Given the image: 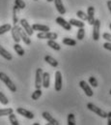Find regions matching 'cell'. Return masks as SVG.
<instances>
[{
    "label": "cell",
    "instance_id": "cell-1",
    "mask_svg": "<svg viewBox=\"0 0 111 125\" xmlns=\"http://www.w3.org/2000/svg\"><path fill=\"white\" fill-rule=\"evenodd\" d=\"M0 81H2L5 84H6V86L10 89V91L11 92H16L17 91V86H16V84L13 83V81L5 74V73H3V72H0Z\"/></svg>",
    "mask_w": 111,
    "mask_h": 125
},
{
    "label": "cell",
    "instance_id": "cell-2",
    "mask_svg": "<svg viewBox=\"0 0 111 125\" xmlns=\"http://www.w3.org/2000/svg\"><path fill=\"white\" fill-rule=\"evenodd\" d=\"M87 108H88L90 111H92L93 113H95L96 115H100L101 117H102V118H106V117H107V113H105L103 110L98 108L96 105H94V104H92V103H88V104H87Z\"/></svg>",
    "mask_w": 111,
    "mask_h": 125
},
{
    "label": "cell",
    "instance_id": "cell-3",
    "mask_svg": "<svg viewBox=\"0 0 111 125\" xmlns=\"http://www.w3.org/2000/svg\"><path fill=\"white\" fill-rule=\"evenodd\" d=\"M43 69L38 68L36 70V78H35V87L40 89L43 86Z\"/></svg>",
    "mask_w": 111,
    "mask_h": 125
},
{
    "label": "cell",
    "instance_id": "cell-4",
    "mask_svg": "<svg viewBox=\"0 0 111 125\" xmlns=\"http://www.w3.org/2000/svg\"><path fill=\"white\" fill-rule=\"evenodd\" d=\"M37 38H39V39H46V40H50V39L51 40H56L58 38V35L55 32H39L37 34Z\"/></svg>",
    "mask_w": 111,
    "mask_h": 125
},
{
    "label": "cell",
    "instance_id": "cell-5",
    "mask_svg": "<svg viewBox=\"0 0 111 125\" xmlns=\"http://www.w3.org/2000/svg\"><path fill=\"white\" fill-rule=\"evenodd\" d=\"M100 29H101V21L100 20H95L93 24V39L95 41H99L100 39Z\"/></svg>",
    "mask_w": 111,
    "mask_h": 125
},
{
    "label": "cell",
    "instance_id": "cell-6",
    "mask_svg": "<svg viewBox=\"0 0 111 125\" xmlns=\"http://www.w3.org/2000/svg\"><path fill=\"white\" fill-rule=\"evenodd\" d=\"M19 27L18 24H14V26L11 29V33H12V37L14 39V41L16 43H19L21 38H20V33H19Z\"/></svg>",
    "mask_w": 111,
    "mask_h": 125
},
{
    "label": "cell",
    "instance_id": "cell-7",
    "mask_svg": "<svg viewBox=\"0 0 111 125\" xmlns=\"http://www.w3.org/2000/svg\"><path fill=\"white\" fill-rule=\"evenodd\" d=\"M95 8L93 6L88 7L87 9V21L89 25H93L95 22Z\"/></svg>",
    "mask_w": 111,
    "mask_h": 125
},
{
    "label": "cell",
    "instance_id": "cell-8",
    "mask_svg": "<svg viewBox=\"0 0 111 125\" xmlns=\"http://www.w3.org/2000/svg\"><path fill=\"white\" fill-rule=\"evenodd\" d=\"M56 23L57 24H59L60 26H62L65 30H67V31H71L72 30V25H71V23L69 22V21H67L65 19H63L62 17H58L57 19H56Z\"/></svg>",
    "mask_w": 111,
    "mask_h": 125
},
{
    "label": "cell",
    "instance_id": "cell-9",
    "mask_svg": "<svg viewBox=\"0 0 111 125\" xmlns=\"http://www.w3.org/2000/svg\"><path fill=\"white\" fill-rule=\"evenodd\" d=\"M79 86L82 88V90H83L85 94L88 96V97H92L93 96V90H92V88H91V85L90 84H88L85 81H81V82H79Z\"/></svg>",
    "mask_w": 111,
    "mask_h": 125
},
{
    "label": "cell",
    "instance_id": "cell-10",
    "mask_svg": "<svg viewBox=\"0 0 111 125\" xmlns=\"http://www.w3.org/2000/svg\"><path fill=\"white\" fill-rule=\"evenodd\" d=\"M19 22H20L21 27L24 29V31L26 32L29 36H32V35H33V33H34V30H33L32 26L28 23L27 21H26L25 19H21V20L19 21Z\"/></svg>",
    "mask_w": 111,
    "mask_h": 125
},
{
    "label": "cell",
    "instance_id": "cell-11",
    "mask_svg": "<svg viewBox=\"0 0 111 125\" xmlns=\"http://www.w3.org/2000/svg\"><path fill=\"white\" fill-rule=\"evenodd\" d=\"M56 91H61L62 89V74L60 71L55 72V84H54Z\"/></svg>",
    "mask_w": 111,
    "mask_h": 125
},
{
    "label": "cell",
    "instance_id": "cell-12",
    "mask_svg": "<svg viewBox=\"0 0 111 125\" xmlns=\"http://www.w3.org/2000/svg\"><path fill=\"white\" fill-rule=\"evenodd\" d=\"M17 113L18 115H20L28 118V119H33L34 118V114L32 112L26 110V109H24V108H18L17 109Z\"/></svg>",
    "mask_w": 111,
    "mask_h": 125
},
{
    "label": "cell",
    "instance_id": "cell-13",
    "mask_svg": "<svg viewBox=\"0 0 111 125\" xmlns=\"http://www.w3.org/2000/svg\"><path fill=\"white\" fill-rule=\"evenodd\" d=\"M42 116L44 117V119H46L48 124H51V125H59V121H57L55 118L48 113V112H44L42 114Z\"/></svg>",
    "mask_w": 111,
    "mask_h": 125
},
{
    "label": "cell",
    "instance_id": "cell-14",
    "mask_svg": "<svg viewBox=\"0 0 111 125\" xmlns=\"http://www.w3.org/2000/svg\"><path fill=\"white\" fill-rule=\"evenodd\" d=\"M53 1H54L55 7H56V9H57V11L59 12V14H60V15H65L67 11H66V8H65L64 5H63L62 0H53Z\"/></svg>",
    "mask_w": 111,
    "mask_h": 125
},
{
    "label": "cell",
    "instance_id": "cell-15",
    "mask_svg": "<svg viewBox=\"0 0 111 125\" xmlns=\"http://www.w3.org/2000/svg\"><path fill=\"white\" fill-rule=\"evenodd\" d=\"M50 85V75L47 72L43 73V86L45 88H48Z\"/></svg>",
    "mask_w": 111,
    "mask_h": 125
},
{
    "label": "cell",
    "instance_id": "cell-16",
    "mask_svg": "<svg viewBox=\"0 0 111 125\" xmlns=\"http://www.w3.org/2000/svg\"><path fill=\"white\" fill-rule=\"evenodd\" d=\"M19 33H20V38L24 42V44L25 45H30L31 44V40L29 38V35L24 31V29L22 27H19Z\"/></svg>",
    "mask_w": 111,
    "mask_h": 125
},
{
    "label": "cell",
    "instance_id": "cell-17",
    "mask_svg": "<svg viewBox=\"0 0 111 125\" xmlns=\"http://www.w3.org/2000/svg\"><path fill=\"white\" fill-rule=\"evenodd\" d=\"M32 28H33V30H36V31H39V32H46L50 30V28H49L47 25L38 24V23L33 24V25H32Z\"/></svg>",
    "mask_w": 111,
    "mask_h": 125
},
{
    "label": "cell",
    "instance_id": "cell-18",
    "mask_svg": "<svg viewBox=\"0 0 111 125\" xmlns=\"http://www.w3.org/2000/svg\"><path fill=\"white\" fill-rule=\"evenodd\" d=\"M19 8L15 5L14 8H13V23L14 24H18V22H19V20H18V14H19Z\"/></svg>",
    "mask_w": 111,
    "mask_h": 125
},
{
    "label": "cell",
    "instance_id": "cell-19",
    "mask_svg": "<svg viewBox=\"0 0 111 125\" xmlns=\"http://www.w3.org/2000/svg\"><path fill=\"white\" fill-rule=\"evenodd\" d=\"M0 55L2 56V57H4L6 60H12L13 59V56H12V54L8 52V51H6L1 45H0Z\"/></svg>",
    "mask_w": 111,
    "mask_h": 125
},
{
    "label": "cell",
    "instance_id": "cell-20",
    "mask_svg": "<svg viewBox=\"0 0 111 125\" xmlns=\"http://www.w3.org/2000/svg\"><path fill=\"white\" fill-rule=\"evenodd\" d=\"M45 61H46V63H48L51 67H58V65H59V62L56 60L55 58L51 57L50 55H46V57H45Z\"/></svg>",
    "mask_w": 111,
    "mask_h": 125
},
{
    "label": "cell",
    "instance_id": "cell-21",
    "mask_svg": "<svg viewBox=\"0 0 111 125\" xmlns=\"http://www.w3.org/2000/svg\"><path fill=\"white\" fill-rule=\"evenodd\" d=\"M69 22L71 23L72 26H76V27H78V28L84 27V25H85V23L83 22V21H77V20H74V19L70 20Z\"/></svg>",
    "mask_w": 111,
    "mask_h": 125
},
{
    "label": "cell",
    "instance_id": "cell-22",
    "mask_svg": "<svg viewBox=\"0 0 111 125\" xmlns=\"http://www.w3.org/2000/svg\"><path fill=\"white\" fill-rule=\"evenodd\" d=\"M63 44L66 45V46H70V47H74L76 46V41L74 39H72V38H69V37H66L63 39Z\"/></svg>",
    "mask_w": 111,
    "mask_h": 125
},
{
    "label": "cell",
    "instance_id": "cell-23",
    "mask_svg": "<svg viewBox=\"0 0 111 125\" xmlns=\"http://www.w3.org/2000/svg\"><path fill=\"white\" fill-rule=\"evenodd\" d=\"M14 50L16 51V52H17L19 56H23V55H24V53H25V52H24L23 48L19 45V43H16V44L14 45Z\"/></svg>",
    "mask_w": 111,
    "mask_h": 125
},
{
    "label": "cell",
    "instance_id": "cell-24",
    "mask_svg": "<svg viewBox=\"0 0 111 125\" xmlns=\"http://www.w3.org/2000/svg\"><path fill=\"white\" fill-rule=\"evenodd\" d=\"M47 46L48 47H50L51 49H53L54 51H60L61 50V47H60V45L58 44V43H56L55 40H48L47 41Z\"/></svg>",
    "mask_w": 111,
    "mask_h": 125
},
{
    "label": "cell",
    "instance_id": "cell-25",
    "mask_svg": "<svg viewBox=\"0 0 111 125\" xmlns=\"http://www.w3.org/2000/svg\"><path fill=\"white\" fill-rule=\"evenodd\" d=\"M11 29H12V25L9 24V23L1 25L0 26V35H3L5 33H7L8 31H11Z\"/></svg>",
    "mask_w": 111,
    "mask_h": 125
},
{
    "label": "cell",
    "instance_id": "cell-26",
    "mask_svg": "<svg viewBox=\"0 0 111 125\" xmlns=\"http://www.w3.org/2000/svg\"><path fill=\"white\" fill-rule=\"evenodd\" d=\"M8 116H9V120H10V123H11L12 125H19V123H18V120L17 116L14 115V113L10 114Z\"/></svg>",
    "mask_w": 111,
    "mask_h": 125
},
{
    "label": "cell",
    "instance_id": "cell-27",
    "mask_svg": "<svg viewBox=\"0 0 111 125\" xmlns=\"http://www.w3.org/2000/svg\"><path fill=\"white\" fill-rule=\"evenodd\" d=\"M14 113L12 108H7V109H0V116H4V115H9L10 114Z\"/></svg>",
    "mask_w": 111,
    "mask_h": 125
},
{
    "label": "cell",
    "instance_id": "cell-28",
    "mask_svg": "<svg viewBox=\"0 0 111 125\" xmlns=\"http://www.w3.org/2000/svg\"><path fill=\"white\" fill-rule=\"evenodd\" d=\"M42 94H43V92H42L41 88H40V89H37V88H36V90H35V91L32 93V95H31V98L36 101V100H38V99L42 96Z\"/></svg>",
    "mask_w": 111,
    "mask_h": 125
},
{
    "label": "cell",
    "instance_id": "cell-29",
    "mask_svg": "<svg viewBox=\"0 0 111 125\" xmlns=\"http://www.w3.org/2000/svg\"><path fill=\"white\" fill-rule=\"evenodd\" d=\"M84 37H85V29H84V27H81V28H79L78 31H77L76 38H77V40L81 41V40L84 39Z\"/></svg>",
    "mask_w": 111,
    "mask_h": 125
},
{
    "label": "cell",
    "instance_id": "cell-30",
    "mask_svg": "<svg viewBox=\"0 0 111 125\" xmlns=\"http://www.w3.org/2000/svg\"><path fill=\"white\" fill-rule=\"evenodd\" d=\"M76 16H77L78 19H80L83 21H87V14H85L83 11H81V10H79V11L76 12Z\"/></svg>",
    "mask_w": 111,
    "mask_h": 125
},
{
    "label": "cell",
    "instance_id": "cell-31",
    "mask_svg": "<svg viewBox=\"0 0 111 125\" xmlns=\"http://www.w3.org/2000/svg\"><path fill=\"white\" fill-rule=\"evenodd\" d=\"M89 84L92 86V87H98L99 83H98V81L95 77H90L89 78Z\"/></svg>",
    "mask_w": 111,
    "mask_h": 125
},
{
    "label": "cell",
    "instance_id": "cell-32",
    "mask_svg": "<svg viewBox=\"0 0 111 125\" xmlns=\"http://www.w3.org/2000/svg\"><path fill=\"white\" fill-rule=\"evenodd\" d=\"M68 124L69 125H75V117L74 114H70L68 115Z\"/></svg>",
    "mask_w": 111,
    "mask_h": 125
},
{
    "label": "cell",
    "instance_id": "cell-33",
    "mask_svg": "<svg viewBox=\"0 0 111 125\" xmlns=\"http://www.w3.org/2000/svg\"><path fill=\"white\" fill-rule=\"evenodd\" d=\"M15 5H17L20 10H22L26 7V4L23 0H15Z\"/></svg>",
    "mask_w": 111,
    "mask_h": 125
},
{
    "label": "cell",
    "instance_id": "cell-34",
    "mask_svg": "<svg viewBox=\"0 0 111 125\" xmlns=\"http://www.w3.org/2000/svg\"><path fill=\"white\" fill-rule=\"evenodd\" d=\"M0 103L2 105H8L9 104L8 98L5 96V94L3 93V92H0Z\"/></svg>",
    "mask_w": 111,
    "mask_h": 125
},
{
    "label": "cell",
    "instance_id": "cell-35",
    "mask_svg": "<svg viewBox=\"0 0 111 125\" xmlns=\"http://www.w3.org/2000/svg\"><path fill=\"white\" fill-rule=\"evenodd\" d=\"M102 38L104 40H106L107 42H111V34H109V33H103L102 34Z\"/></svg>",
    "mask_w": 111,
    "mask_h": 125
},
{
    "label": "cell",
    "instance_id": "cell-36",
    "mask_svg": "<svg viewBox=\"0 0 111 125\" xmlns=\"http://www.w3.org/2000/svg\"><path fill=\"white\" fill-rule=\"evenodd\" d=\"M102 46H103V48H104L105 50H108V51L111 52V42H106V43H104Z\"/></svg>",
    "mask_w": 111,
    "mask_h": 125
},
{
    "label": "cell",
    "instance_id": "cell-37",
    "mask_svg": "<svg viewBox=\"0 0 111 125\" xmlns=\"http://www.w3.org/2000/svg\"><path fill=\"white\" fill-rule=\"evenodd\" d=\"M107 124L108 125H111V112H109L108 114H107Z\"/></svg>",
    "mask_w": 111,
    "mask_h": 125
},
{
    "label": "cell",
    "instance_id": "cell-38",
    "mask_svg": "<svg viewBox=\"0 0 111 125\" xmlns=\"http://www.w3.org/2000/svg\"><path fill=\"white\" fill-rule=\"evenodd\" d=\"M107 7H108V10H109V12H110L111 14V0L107 1Z\"/></svg>",
    "mask_w": 111,
    "mask_h": 125
},
{
    "label": "cell",
    "instance_id": "cell-39",
    "mask_svg": "<svg viewBox=\"0 0 111 125\" xmlns=\"http://www.w3.org/2000/svg\"><path fill=\"white\" fill-rule=\"evenodd\" d=\"M33 125H40V123H39V122H35Z\"/></svg>",
    "mask_w": 111,
    "mask_h": 125
},
{
    "label": "cell",
    "instance_id": "cell-40",
    "mask_svg": "<svg viewBox=\"0 0 111 125\" xmlns=\"http://www.w3.org/2000/svg\"><path fill=\"white\" fill-rule=\"evenodd\" d=\"M46 1H47V2H52L53 0H46Z\"/></svg>",
    "mask_w": 111,
    "mask_h": 125
},
{
    "label": "cell",
    "instance_id": "cell-41",
    "mask_svg": "<svg viewBox=\"0 0 111 125\" xmlns=\"http://www.w3.org/2000/svg\"><path fill=\"white\" fill-rule=\"evenodd\" d=\"M109 27H110V30H111V23L109 24Z\"/></svg>",
    "mask_w": 111,
    "mask_h": 125
},
{
    "label": "cell",
    "instance_id": "cell-42",
    "mask_svg": "<svg viewBox=\"0 0 111 125\" xmlns=\"http://www.w3.org/2000/svg\"><path fill=\"white\" fill-rule=\"evenodd\" d=\"M109 93H110V95H111V89H110V91H109Z\"/></svg>",
    "mask_w": 111,
    "mask_h": 125
},
{
    "label": "cell",
    "instance_id": "cell-43",
    "mask_svg": "<svg viewBox=\"0 0 111 125\" xmlns=\"http://www.w3.org/2000/svg\"><path fill=\"white\" fill-rule=\"evenodd\" d=\"M35 1H38V0H35Z\"/></svg>",
    "mask_w": 111,
    "mask_h": 125
}]
</instances>
